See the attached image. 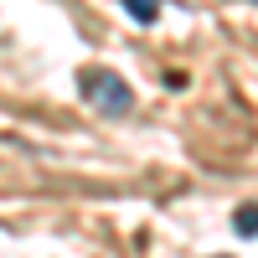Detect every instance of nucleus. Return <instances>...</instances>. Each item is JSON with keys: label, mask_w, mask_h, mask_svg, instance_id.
<instances>
[{"label": "nucleus", "mask_w": 258, "mask_h": 258, "mask_svg": "<svg viewBox=\"0 0 258 258\" xmlns=\"http://www.w3.org/2000/svg\"><path fill=\"white\" fill-rule=\"evenodd\" d=\"M78 93L88 98L98 114H109V119H129L135 114V88H129L114 68H83L78 73Z\"/></svg>", "instance_id": "obj_1"}, {"label": "nucleus", "mask_w": 258, "mask_h": 258, "mask_svg": "<svg viewBox=\"0 0 258 258\" xmlns=\"http://www.w3.org/2000/svg\"><path fill=\"white\" fill-rule=\"evenodd\" d=\"M232 227H238L243 238H258V207H253V202H243L238 212H232Z\"/></svg>", "instance_id": "obj_2"}, {"label": "nucleus", "mask_w": 258, "mask_h": 258, "mask_svg": "<svg viewBox=\"0 0 258 258\" xmlns=\"http://www.w3.org/2000/svg\"><path fill=\"white\" fill-rule=\"evenodd\" d=\"M124 11L140 21V26H155V16H160V0H124Z\"/></svg>", "instance_id": "obj_3"}, {"label": "nucleus", "mask_w": 258, "mask_h": 258, "mask_svg": "<svg viewBox=\"0 0 258 258\" xmlns=\"http://www.w3.org/2000/svg\"><path fill=\"white\" fill-rule=\"evenodd\" d=\"M253 6H258V0H253Z\"/></svg>", "instance_id": "obj_4"}]
</instances>
